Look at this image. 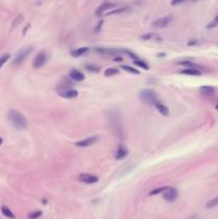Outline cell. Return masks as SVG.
Wrapping results in <instances>:
<instances>
[{
  "mask_svg": "<svg viewBox=\"0 0 218 219\" xmlns=\"http://www.w3.org/2000/svg\"><path fill=\"white\" fill-rule=\"evenodd\" d=\"M200 91L205 95H213L214 92H215V89L212 88V87H209V86H204V87H201V88H200Z\"/></svg>",
  "mask_w": 218,
  "mask_h": 219,
  "instance_id": "19",
  "label": "cell"
},
{
  "mask_svg": "<svg viewBox=\"0 0 218 219\" xmlns=\"http://www.w3.org/2000/svg\"><path fill=\"white\" fill-rule=\"evenodd\" d=\"M59 95L63 98L66 99H72L77 97L78 92L76 90H73V89H65V90H61L59 91Z\"/></svg>",
  "mask_w": 218,
  "mask_h": 219,
  "instance_id": "8",
  "label": "cell"
},
{
  "mask_svg": "<svg viewBox=\"0 0 218 219\" xmlns=\"http://www.w3.org/2000/svg\"><path fill=\"white\" fill-rule=\"evenodd\" d=\"M140 99L142 102L147 103V104H153L155 105L157 103V95L155 91L151 90V89H144V90L140 91Z\"/></svg>",
  "mask_w": 218,
  "mask_h": 219,
  "instance_id": "2",
  "label": "cell"
},
{
  "mask_svg": "<svg viewBox=\"0 0 218 219\" xmlns=\"http://www.w3.org/2000/svg\"><path fill=\"white\" fill-rule=\"evenodd\" d=\"M96 52L98 54H104V55H114V54H118L119 50L117 49H112V48H94Z\"/></svg>",
  "mask_w": 218,
  "mask_h": 219,
  "instance_id": "14",
  "label": "cell"
},
{
  "mask_svg": "<svg viewBox=\"0 0 218 219\" xmlns=\"http://www.w3.org/2000/svg\"><path fill=\"white\" fill-rule=\"evenodd\" d=\"M1 212H2V214L5 215V217H8V218H11V219L15 218V215H14L13 213L11 212V210H10L9 207H7L5 205L1 206Z\"/></svg>",
  "mask_w": 218,
  "mask_h": 219,
  "instance_id": "18",
  "label": "cell"
},
{
  "mask_svg": "<svg viewBox=\"0 0 218 219\" xmlns=\"http://www.w3.org/2000/svg\"><path fill=\"white\" fill-rule=\"evenodd\" d=\"M41 215H42L41 211H36V212H33V213H31V214H29L28 217H29L30 219H36V218H39Z\"/></svg>",
  "mask_w": 218,
  "mask_h": 219,
  "instance_id": "27",
  "label": "cell"
},
{
  "mask_svg": "<svg viewBox=\"0 0 218 219\" xmlns=\"http://www.w3.org/2000/svg\"><path fill=\"white\" fill-rule=\"evenodd\" d=\"M1 143H2V138L0 137V144H1Z\"/></svg>",
  "mask_w": 218,
  "mask_h": 219,
  "instance_id": "36",
  "label": "cell"
},
{
  "mask_svg": "<svg viewBox=\"0 0 218 219\" xmlns=\"http://www.w3.org/2000/svg\"><path fill=\"white\" fill-rule=\"evenodd\" d=\"M182 74L191 75V76H200L201 72L199 70H196V68H185V70L182 71Z\"/></svg>",
  "mask_w": 218,
  "mask_h": 219,
  "instance_id": "16",
  "label": "cell"
},
{
  "mask_svg": "<svg viewBox=\"0 0 218 219\" xmlns=\"http://www.w3.org/2000/svg\"><path fill=\"white\" fill-rule=\"evenodd\" d=\"M8 119L17 129H24L27 127L26 118L21 112H18L17 110H13V109L10 110L8 112Z\"/></svg>",
  "mask_w": 218,
  "mask_h": 219,
  "instance_id": "1",
  "label": "cell"
},
{
  "mask_svg": "<svg viewBox=\"0 0 218 219\" xmlns=\"http://www.w3.org/2000/svg\"><path fill=\"white\" fill-rule=\"evenodd\" d=\"M70 77L75 81H82L84 79V75L78 70H72L70 72Z\"/></svg>",
  "mask_w": 218,
  "mask_h": 219,
  "instance_id": "11",
  "label": "cell"
},
{
  "mask_svg": "<svg viewBox=\"0 0 218 219\" xmlns=\"http://www.w3.org/2000/svg\"><path fill=\"white\" fill-rule=\"evenodd\" d=\"M153 36H154V35H153L152 33L144 34V35H142V36H141V40H145V41H147V40H150V38H152Z\"/></svg>",
  "mask_w": 218,
  "mask_h": 219,
  "instance_id": "30",
  "label": "cell"
},
{
  "mask_svg": "<svg viewBox=\"0 0 218 219\" xmlns=\"http://www.w3.org/2000/svg\"><path fill=\"white\" fill-rule=\"evenodd\" d=\"M172 21V17L171 16H165V17H161L157 21L153 22V27L155 28H164L166 27L170 22Z\"/></svg>",
  "mask_w": 218,
  "mask_h": 219,
  "instance_id": "9",
  "label": "cell"
},
{
  "mask_svg": "<svg viewBox=\"0 0 218 219\" xmlns=\"http://www.w3.org/2000/svg\"><path fill=\"white\" fill-rule=\"evenodd\" d=\"M102 24H103V22H101V23H98L97 28H96V29H95V31H96V32H97V31H98V29H100V28L102 27Z\"/></svg>",
  "mask_w": 218,
  "mask_h": 219,
  "instance_id": "35",
  "label": "cell"
},
{
  "mask_svg": "<svg viewBox=\"0 0 218 219\" xmlns=\"http://www.w3.org/2000/svg\"><path fill=\"white\" fill-rule=\"evenodd\" d=\"M134 64L137 66H139V68H144V70H149V65L147 63H145L143 60H141V59H138V60H135L134 61Z\"/></svg>",
  "mask_w": 218,
  "mask_h": 219,
  "instance_id": "24",
  "label": "cell"
},
{
  "mask_svg": "<svg viewBox=\"0 0 218 219\" xmlns=\"http://www.w3.org/2000/svg\"><path fill=\"white\" fill-rule=\"evenodd\" d=\"M218 25V15L215 17V19H214L212 23H210L209 25H207V28H214V27H216V26Z\"/></svg>",
  "mask_w": 218,
  "mask_h": 219,
  "instance_id": "28",
  "label": "cell"
},
{
  "mask_svg": "<svg viewBox=\"0 0 218 219\" xmlns=\"http://www.w3.org/2000/svg\"><path fill=\"white\" fill-rule=\"evenodd\" d=\"M31 51H32V47H27V48H25V49L21 50V51H18L17 55H16V57H15V59H14L13 63L14 64H21V62H23L24 60L29 56Z\"/></svg>",
  "mask_w": 218,
  "mask_h": 219,
  "instance_id": "4",
  "label": "cell"
},
{
  "mask_svg": "<svg viewBox=\"0 0 218 219\" xmlns=\"http://www.w3.org/2000/svg\"><path fill=\"white\" fill-rule=\"evenodd\" d=\"M179 64L180 65H184V66H186V68H196V70H199L200 68V66L198 65V64H196V63H193V62H191V61H181V62H179Z\"/></svg>",
  "mask_w": 218,
  "mask_h": 219,
  "instance_id": "17",
  "label": "cell"
},
{
  "mask_svg": "<svg viewBox=\"0 0 218 219\" xmlns=\"http://www.w3.org/2000/svg\"><path fill=\"white\" fill-rule=\"evenodd\" d=\"M216 109H217V110H218V104L216 105Z\"/></svg>",
  "mask_w": 218,
  "mask_h": 219,
  "instance_id": "37",
  "label": "cell"
},
{
  "mask_svg": "<svg viewBox=\"0 0 218 219\" xmlns=\"http://www.w3.org/2000/svg\"><path fill=\"white\" fill-rule=\"evenodd\" d=\"M155 107H156V109L159 111V113H161L163 115H165V117L169 115V109H168V107L165 106L164 104H161L160 102H157L156 104H155Z\"/></svg>",
  "mask_w": 218,
  "mask_h": 219,
  "instance_id": "13",
  "label": "cell"
},
{
  "mask_svg": "<svg viewBox=\"0 0 218 219\" xmlns=\"http://www.w3.org/2000/svg\"><path fill=\"white\" fill-rule=\"evenodd\" d=\"M87 68H88L89 71H95V72L98 71V68H94V66H91V65H87Z\"/></svg>",
  "mask_w": 218,
  "mask_h": 219,
  "instance_id": "31",
  "label": "cell"
},
{
  "mask_svg": "<svg viewBox=\"0 0 218 219\" xmlns=\"http://www.w3.org/2000/svg\"><path fill=\"white\" fill-rule=\"evenodd\" d=\"M183 2H184V1H172V2H171V5H180V3H183Z\"/></svg>",
  "mask_w": 218,
  "mask_h": 219,
  "instance_id": "33",
  "label": "cell"
},
{
  "mask_svg": "<svg viewBox=\"0 0 218 219\" xmlns=\"http://www.w3.org/2000/svg\"><path fill=\"white\" fill-rule=\"evenodd\" d=\"M119 74V70L116 68H107L106 71H105V76L107 77H111L114 76V75H117Z\"/></svg>",
  "mask_w": 218,
  "mask_h": 219,
  "instance_id": "21",
  "label": "cell"
},
{
  "mask_svg": "<svg viewBox=\"0 0 218 219\" xmlns=\"http://www.w3.org/2000/svg\"><path fill=\"white\" fill-rule=\"evenodd\" d=\"M21 15H19V16H18V17H17V21H16V22H14V24H13V26H14V27H16V26H17V24H18V23H21Z\"/></svg>",
  "mask_w": 218,
  "mask_h": 219,
  "instance_id": "32",
  "label": "cell"
},
{
  "mask_svg": "<svg viewBox=\"0 0 218 219\" xmlns=\"http://www.w3.org/2000/svg\"><path fill=\"white\" fill-rule=\"evenodd\" d=\"M216 205H218V196L215 197V198H213L212 200H210V201L205 204V207L206 208H213V207H215Z\"/></svg>",
  "mask_w": 218,
  "mask_h": 219,
  "instance_id": "22",
  "label": "cell"
},
{
  "mask_svg": "<svg viewBox=\"0 0 218 219\" xmlns=\"http://www.w3.org/2000/svg\"><path fill=\"white\" fill-rule=\"evenodd\" d=\"M125 52H126V54L128 55V56H130V58H133V59H134V61H135V60H138V59H139L138 57L136 56V55H135V54H133V52H132V51H130V50H126V51H125Z\"/></svg>",
  "mask_w": 218,
  "mask_h": 219,
  "instance_id": "29",
  "label": "cell"
},
{
  "mask_svg": "<svg viewBox=\"0 0 218 219\" xmlns=\"http://www.w3.org/2000/svg\"><path fill=\"white\" fill-rule=\"evenodd\" d=\"M127 154H128V151H127V149H125V148L123 147V145H119L118 151H117V154H116V158L118 159V161L124 159V158L127 156Z\"/></svg>",
  "mask_w": 218,
  "mask_h": 219,
  "instance_id": "12",
  "label": "cell"
},
{
  "mask_svg": "<svg viewBox=\"0 0 218 219\" xmlns=\"http://www.w3.org/2000/svg\"><path fill=\"white\" fill-rule=\"evenodd\" d=\"M10 57H11V56H10L9 54H7V55H5V56H2V57H1V58H0V68H2L3 64H5V62L8 61V60H9Z\"/></svg>",
  "mask_w": 218,
  "mask_h": 219,
  "instance_id": "26",
  "label": "cell"
},
{
  "mask_svg": "<svg viewBox=\"0 0 218 219\" xmlns=\"http://www.w3.org/2000/svg\"><path fill=\"white\" fill-rule=\"evenodd\" d=\"M121 68H122L123 71H125V72L130 73V74L139 75V73H140L138 70H136V68H132V66H128V65H123V66H121Z\"/></svg>",
  "mask_w": 218,
  "mask_h": 219,
  "instance_id": "20",
  "label": "cell"
},
{
  "mask_svg": "<svg viewBox=\"0 0 218 219\" xmlns=\"http://www.w3.org/2000/svg\"><path fill=\"white\" fill-rule=\"evenodd\" d=\"M177 191L175 188L173 187H168L165 191H164V198L165 200H167L168 202H174L177 199Z\"/></svg>",
  "mask_w": 218,
  "mask_h": 219,
  "instance_id": "5",
  "label": "cell"
},
{
  "mask_svg": "<svg viewBox=\"0 0 218 219\" xmlns=\"http://www.w3.org/2000/svg\"><path fill=\"white\" fill-rule=\"evenodd\" d=\"M125 11H126V8L122 7V8H119V9H114V10H111V11L107 12L105 15H106V16H110V15H114V14L122 13V12H125Z\"/></svg>",
  "mask_w": 218,
  "mask_h": 219,
  "instance_id": "23",
  "label": "cell"
},
{
  "mask_svg": "<svg viewBox=\"0 0 218 219\" xmlns=\"http://www.w3.org/2000/svg\"><path fill=\"white\" fill-rule=\"evenodd\" d=\"M167 188H168V187H166V186H164V187L156 188V189L152 190V191L150 192V194H151V196H155V194H160V192H164L165 190L167 189Z\"/></svg>",
  "mask_w": 218,
  "mask_h": 219,
  "instance_id": "25",
  "label": "cell"
},
{
  "mask_svg": "<svg viewBox=\"0 0 218 219\" xmlns=\"http://www.w3.org/2000/svg\"><path fill=\"white\" fill-rule=\"evenodd\" d=\"M48 60V56L46 55V52L41 51L40 54L36 55V57L33 60V68H40L44 65V64L47 62Z\"/></svg>",
  "mask_w": 218,
  "mask_h": 219,
  "instance_id": "3",
  "label": "cell"
},
{
  "mask_svg": "<svg viewBox=\"0 0 218 219\" xmlns=\"http://www.w3.org/2000/svg\"><path fill=\"white\" fill-rule=\"evenodd\" d=\"M114 61H117V62H121V61H123V59L121 58V57H117V58H114Z\"/></svg>",
  "mask_w": 218,
  "mask_h": 219,
  "instance_id": "34",
  "label": "cell"
},
{
  "mask_svg": "<svg viewBox=\"0 0 218 219\" xmlns=\"http://www.w3.org/2000/svg\"><path fill=\"white\" fill-rule=\"evenodd\" d=\"M189 219H195V217H190V218H189Z\"/></svg>",
  "mask_w": 218,
  "mask_h": 219,
  "instance_id": "38",
  "label": "cell"
},
{
  "mask_svg": "<svg viewBox=\"0 0 218 219\" xmlns=\"http://www.w3.org/2000/svg\"><path fill=\"white\" fill-rule=\"evenodd\" d=\"M79 180L86 184H94L98 181V178L95 175H92V174L84 173L79 175Z\"/></svg>",
  "mask_w": 218,
  "mask_h": 219,
  "instance_id": "10",
  "label": "cell"
},
{
  "mask_svg": "<svg viewBox=\"0 0 218 219\" xmlns=\"http://www.w3.org/2000/svg\"><path fill=\"white\" fill-rule=\"evenodd\" d=\"M117 7V3L116 2H105L103 3L101 7L97 8V10L95 11V15L96 16H102L103 14L105 13V11H111L114 10V8Z\"/></svg>",
  "mask_w": 218,
  "mask_h": 219,
  "instance_id": "6",
  "label": "cell"
},
{
  "mask_svg": "<svg viewBox=\"0 0 218 219\" xmlns=\"http://www.w3.org/2000/svg\"><path fill=\"white\" fill-rule=\"evenodd\" d=\"M97 140H98L97 136H92V137H88L81 141H78V142L75 143V145H77V147L79 148H88V147H91V145H93L95 142H97Z\"/></svg>",
  "mask_w": 218,
  "mask_h": 219,
  "instance_id": "7",
  "label": "cell"
},
{
  "mask_svg": "<svg viewBox=\"0 0 218 219\" xmlns=\"http://www.w3.org/2000/svg\"><path fill=\"white\" fill-rule=\"evenodd\" d=\"M88 51H89V47H80V48H78V49L73 50L72 56L77 58V57H80V56H82V55L87 54Z\"/></svg>",
  "mask_w": 218,
  "mask_h": 219,
  "instance_id": "15",
  "label": "cell"
}]
</instances>
